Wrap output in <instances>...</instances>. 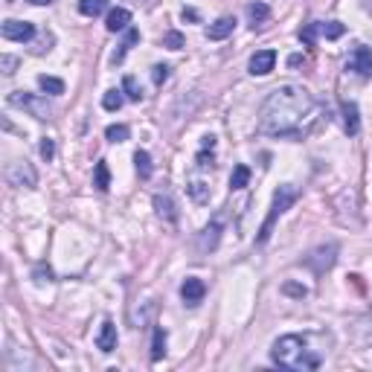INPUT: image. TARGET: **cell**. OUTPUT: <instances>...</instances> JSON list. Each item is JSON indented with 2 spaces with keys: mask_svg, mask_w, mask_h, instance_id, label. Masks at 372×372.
<instances>
[{
  "mask_svg": "<svg viewBox=\"0 0 372 372\" xmlns=\"http://www.w3.org/2000/svg\"><path fill=\"white\" fill-rule=\"evenodd\" d=\"M27 4H32V6H50L53 0H27Z\"/></svg>",
  "mask_w": 372,
  "mask_h": 372,
  "instance_id": "f35d334b",
  "label": "cell"
},
{
  "mask_svg": "<svg viewBox=\"0 0 372 372\" xmlns=\"http://www.w3.org/2000/svg\"><path fill=\"white\" fill-rule=\"evenodd\" d=\"M320 117L317 99L300 84H282L259 108V131L279 140H302Z\"/></svg>",
  "mask_w": 372,
  "mask_h": 372,
  "instance_id": "6da1fadb",
  "label": "cell"
},
{
  "mask_svg": "<svg viewBox=\"0 0 372 372\" xmlns=\"http://www.w3.org/2000/svg\"><path fill=\"white\" fill-rule=\"evenodd\" d=\"M0 35H4L6 41H20V44H30L35 38V24H30V20H4V27H0Z\"/></svg>",
  "mask_w": 372,
  "mask_h": 372,
  "instance_id": "9c48e42d",
  "label": "cell"
},
{
  "mask_svg": "<svg viewBox=\"0 0 372 372\" xmlns=\"http://www.w3.org/2000/svg\"><path fill=\"white\" fill-rule=\"evenodd\" d=\"M96 349H99V352H105V355L117 349V326H114V320H105L102 323V329L96 335Z\"/></svg>",
  "mask_w": 372,
  "mask_h": 372,
  "instance_id": "9a60e30c",
  "label": "cell"
},
{
  "mask_svg": "<svg viewBox=\"0 0 372 372\" xmlns=\"http://www.w3.org/2000/svg\"><path fill=\"white\" fill-rule=\"evenodd\" d=\"M32 279L35 282H53V268L41 262V265H35V271H32Z\"/></svg>",
  "mask_w": 372,
  "mask_h": 372,
  "instance_id": "836d02e7",
  "label": "cell"
},
{
  "mask_svg": "<svg viewBox=\"0 0 372 372\" xmlns=\"http://www.w3.org/2000/svg\"><path fill=\"white\" fill-rule=\"evenodd\" d=\"M346 32V27L340 24V20H314V24H305L300 30V41L305 44V47H314L317 38H340Z\"/></svg>",
  "mask_w": 372,
  "mask_h": 372,
  "instance_id": "5b68a950",
  "label": "cell"
},
{
  "mask_svg": "<svg viewBox=\"0 0 372 372\" xmlns=\"http://www.w3.org/2000/svg\"><path fill=\"white\" fill-rule=\"evenodd\" d=\"M163 355H166V332L160 329V326H158V329H155V338H151V361H163Z\"/></svg>",
  "mask_w": 372,
  "mask_h": 372,
  "instance_id": "7402d4cb",
  "label": "cell"
},
{
  "mask_svg": "<svg viewBox=\"0 0 372 372\" xmlns=\"http://www.w3.org/2000/svg\"><path fill=\"white\" fill-rule=\"evenodd\" d=\"M181 15H184V20H198V12H195V9H184Z\"/></svg>",
  "mask_w": 372,
  "mask_h": 372,
  "instance_id": "74e56055",
  "label": "cell"
},
{
  "mask_svg": "<svg viewBox=\"0 0 372 372\" xmlns=\"http://www.w3.org/2000/svg\"><path fill=\"white\" fill-rule=\"evenodd\" d=\"M79 12L84 18H99L102 12H108V0H79Z\"/></svg>",
  "mask_w": 372,
  "mask_h": 372,
  "instance_id": "d6986e66",
  "label": "cell"
},
{
  "mask_svg": "<svg viewBox=\"0 0 372 372\" xmlns=\"http://www.w3.org/2000/svg\"><path fill=\"white\" fill-rule=\"evenodd\" d=\"M53 155H56V143L53 140H41V158L44 160H53Z\"/></svg>",
  "mask_w": 372,
  "mask_h": 372,
  "instance_id": "e575fe53",
  "label": "cell"
},
{
  "mask_svg": "<svg viewBox=\"0 0 372 372\" xmlns=\"http://www.w3.org/2000/svg\"><path fill=\"white\" fill-rule=\"evenodd\" d=\"M248 18H250V24L259 27V24H265V20L271 18V9L265 4H250L248 6Z\"/></svg>",
  "mask_w": 372,
  "mask_h": 372,
  "instance_id": "83f0119b",
  "label": "cell"
},
{
  "mask_svg": "<svg viewBox=\"0 0 372 372\" xmlns=\"http://www.w3.org/2000/svg\"><path fill=\"white\" fill-rule=\"evenodd\" d=\"M201 146H204V148H215V137H212V134L201 137Z\"/></svg>",
  "mask_w": 372,
  "mask_h": 372,
  "instance_id": "8d00e7d4",
  "label": "cell"
},
{
  "mask_svg": "<svg viewBox=\"0 0 372 372\" xmlns=\"http://www.w3.org/2000/svg\"><path fill=\"white\" fill-rule=\"evenodd\" d=\"M364 9H366V12H372V0H364Z\"/></svg>",
  "mask_w": 372,
  "mask_h": 372,
  "instance_id": "ab89813d",
  "label": "cell"
},
{
  "mask_svg": "<svg viewBox=\"0 0 372 372\" xmlns=\"http://www.w3.org/2000/svg\"><path fill=\"white\" fill-rule=\"evenodd\" d=\"M38 87L47 96H61L64 94V82L56 79V76H38Z\"/></svg>",
  "mask_w": 372,
  "mask_h": 372,
  "instance_id": "ffe728a7",
  "label": "cell"
},
{
  "mask_svg": "<svg viewBox=\"0 0 372 372\" xmlns=\"http://www.w3.org/2000/svg\"><path fill=\"white\" fill-rule=\"evenodd\" d=\"M155 212L163 218V222H169V224H174V222H178V204H174V198H172V195L169 192H158L155 195Z\"/></svg>",
  "mask_w": 372,
  "mask_h": 372,
  "instance_id": "4fadbf2b",
  "label": "cell"
},
{
  "mask_svg": "<svg viewBox=\"0 0 372 372\" xmlns=\"http://www.w3.org/2000/svg\"><path fill=\"white\" fill-rule=\"evenodd\" d=\"M297 198H300V189L294 186V184H282L276 192H274V201H271V212H268V218H265V224L259 227V236H256V245L262 248L271 238V233H274V227H276V222L282 215H286L294 204H297Z\"/></svg>",
  "mask_w": 372,
  "mask_h": 372,
  "instance_id": "3957f363",
  "label": "cell"
},
{
  "mask_svg": "<svg viewBox=\"0 0 372 372\" xmlns=\"http://www.w3.org/2000/svg\"><path fill=\"white\" fill-rule=\"evenodd\" d=\"M343 68H346L349 73L361 76V79H372V50L366 47V44H358L355 53L346 58Z\"/></svg>",
  "mask_w": 372,
  "mask_h": 372,
  "instance_id": "ba28073f",
  "label": "cell"
},
{
  "mask_svg": "<svg viewBox=\"0 0 372 372\" xmlns=\"http://www.w3.org/2000/svg\"><path fill=\"white\" fill-rule=\"evenodd\" d=\"M122 102H125V96H122V91H117V87L105 91V96H102V108H105V111H120Z\"/></svg>",
  "mask_w": 372,
  "mask_h": 372,
  "instance_id": "d4e9b609",
  "label": "cell"
},
{
  "mask_svg": "<svg viewBox=\"0 0 372 372\" xmlns=\"http://www.w3.org/2000/svg\"><path fill=\"white\" fill-rule=\"evenodd\" d=\"M6 181L18 189H35L38 186V172L30 160H12L6 166Z\"/></svg>",
  "mask_w": 372,
  "mask_h": 372,
  "instance_id": "8992f818",
  "label": "cell"
},
{
  "mask_svg": "<svg viewBox=\"0 0 372 372\" xmlns=\"http://www.w3.org/2000/svg\"><path fill=\"white\" fill-rule=\"evenodd\" d=\"M338 262V245H323V248H314L309 256H305V265H309L314 274H326L332 271Z\"/></svg>",
  "mask_w": 372,
  "mask_h": 372,
  "instance_id": "52a82bcc",
  "label": "cell"
},
{
  "mask_svg": "<svg viewBox=\"0 0 372 372\" xmlns=\"http://www.w3.org/2000/svg\"><path fill=\"white\" fill-rule=\"evenodd\" d=\"M186 192L192 195V201H195V204H207V201H210V186L201 184V181L186 184Z\"/></svg>",
  "mask_w": 372,
  "mask_h": 372,
  "instance_id": "484cf974",
  "label": "cell"
},
{
  "mask_svg": "<svg viewBox=\"0 0 372 372\" xmlns=\"http://www.w3.org/2000/svg\"><path fill=\"white\" fill-rule=\"evenodd\" d=\"M282 291H286V294H294V297H305V294H309V291H305L302 286H291V282H288V286L282 288Z\"/></svg>",
  "mask_w": 372,
  "mask_h": 372,
  "instance_id": "d590c367",
  "label": "cell"
},
{
  "mask_svg": "<svg viewBox=\"0 0 372 372\" xmlns=\"http://www.w3.org/2000/svg\"><path fill=\"white\" fill-rule=\"evenodd\" d=\"M340 111H343V128L349 137H355L361 131V117H358V105L355 102H340Z\"/></svg>",
  "mask_w": 372,
  "mask_h": 372,
  "instance_id": "2e32d148",
  "label": "cell"
},
{
  "mask_svg": "<svg viewBox=\"0 0 372 372\" xmlns=\"http://www.w3.org/2000/svg\"><path fill=\"white\" fill-rule=\"evenodd\" d=\"M248 181H250V169L238 163V166L233 169V174H230V189H245Z\"/></svg>",
  "mask_w": 372,
  "mask_h": 372,
  "instance_id": "4316f807",
  "label": "cell"
},
{
  "mask_svg": "<svg viewBox=\"0 0 372 372\" xmlns=\"http://www.w3.org/2000/svg\"><path fill=\"white\" fill-rule=\"evenodd\" d=\"M134 163H137V174H140L143 181H148L151 174H155V166H151L148 151H137V155H134Z\"/></svg>",
  "mask_w": 372,
  "mask_h": 372,
  "instance_id": "cb8c5ba5",
  "label": "cell"
},
{
  "mask_svg": "<svg viewBox=\"0 0 372 372\" xmlns=\"http://www.w3.org/2000/svg\"><path fill=\"white\" fill-rule=\"evenodd\" d=\"M195 166H198V169H215V148H204L201 146V151L195 155Z\"/></svg>",
  "mask_w": 372,
  "mask_h": 372,
  "instance_id": "f546056e",
  "label": "cell"
},
{
  "mask_svg": "<svg viewBox=\"0 0 372 372\" xmlns=\"http://www.w3.org/2000/svg\"><path fill=\"white\" fill-rule=\"evenodd\" d=\"M128 24H131V12L122 9V6L111 9V12H108V18H105L108 32H122V30H128Z\"/></svg>",
  "mask_w": 372,
  "mask_h": 372,
  "instance_id": "e0dca14e",
  "label": "cell"
},
{
  "mask_svg": "<svg viewBox=\"0 0 372 372\" xmlns=\"http://www.w3.org/2000/svg\"><path fill=\"white\" fill-rule=\"evenodd\" d=\"M6 102L12 105V108H24V111H30L35 120H41V122H47V120H53V105L47 102V96H38V94H27V91H12L9 96H6Z\"/></svg>",
  "mask_w": 372,
  "mask_h": 372,
  "instance_id": "277c9868",
  "label": "cell"
},
{
  "mask_svg": "<svg viewBox=\"0 0 372 372\" xmlns=\"http://www.w3.org/2000/svg\"><path fill=\"white\" fill-rule=\"evenodd\" d=\"M204 294H207L204 279H198V276H186V279H184V286H181V300H184L186 305H198V302L204 300Z\"/></svg>",
  "mask_w": 372,
  "mask_h": 372,
  "instance_id": "7c38bea8",
  "label": "cell"
},
{
  "mask_svg": "<svg viewBox=\"0 0 372 372\" xmlns=\"http://www.w3.org/2000/svg\"><path fill=\"white\" fill-rule=\"evenodd\" d=\"M18 56H0V70H4V76H12L18 70Z\"/></svg>",
  "mask_w": 372,
  "mask_h": 372,
  "instance_id": "d6a6232c",
  "label": "cell"
},
{
  "mask_svg": "<svg viewBox=\"0 0 372 372\" xmlns=\"http://www.w3.org/2000/svg\"><path fill=\"white\" fill-rule=\"evenodd\" d=\"M276 68V53L274 50H259L250 56V64H248V70L253 76H268L271 70Z\"/></svg>",
  "mask_w": 372,
  "mask_h": 372,
  "instance_id": "8fae6325",
  "label": "cell"
},
{
  "mask_svg": "<svg viewBox=\"0 0 372 372\" xmlns=\"http://www.w3.org/2000/svg\"><path fill=\"white\" fill-rule=\"evenodd\" d=\"M169 70H172L169 64H155V68H151V82H155V84L160 87V84L169 79Z\"/></svg>",
  "mask_w": 372,
  "mask_h": 372,
  "instance_id": "1f68e13d",
  "label": "cell"
},
{
  "mask_svg": "<svg viewBox=\"0 0 372 372\" xmlns=\"http://www.w3.org/2000/svg\"><path fill=\"white\" fill-rule=\"evenodd\" d=\"M236 24H238V20H236L233 15L218 18L215 24L207 27V38H210V41H224V38H230V35L236 32Z\"/></svg>",
  "mask_w": 372,
  "mask_h": 372,
  "instance_id": "5bb4252c",
  "label": "cell"
},
{
  "mask_svg": "<svg viewBox=\"0 0 372 372\" xmlns=\"http://www.w3.org/2000/svg\"><path fill=\"white\" fill-rule=\"evenodd\" d=\"M94 186L99 192H108V186H111V172H108V163L105 160H99L96 169H94Z\"/></svg>",
  "mask_w": 372,
  "mask_h": 372,
  "instance_id": "44dd1931",
  "label": "cell"
},
{
  "mask_svg": "<svg viewBox=\"0 0 372 372\" xmlns=\"http://www.w3.org/2000/svg\"><path fill=\"white\" fill-rule=\"evenodd\" d=\"M222 230H224V224H222V218H212V222L201 230V236H198V250L201 253H212L215 248H218V242H222Z\"/></svg>",
  "mask_w": 372,
  "mask_h": 372,
  "instance_id": "30bf717a",
  "label": "cell"
},
{
  "mask_svg": "<svg viewBox=\"0 0 372 372\" xmlns=\"http://www.w3.org/2000/svg\"><path fill=\"white\" fill-rule=\"evenodd\" d=\"M122 94H125L131 102H143V96H146L143 87H140V82H137L134 76H125V79H122Z\"/></svg>",
  "mask_w": 372,
  "mask_h": 372,
  "instance_id": "603a6c76",
  "label": "cell"
},
{
  "mask_svg": "<svg viewBox=\"0 0 372 372\" xmlns=\"http://www.w3.org/2000/svg\"><path fill=\"white\" fill-rule=\"evenodd\" d=\"M105 137H108V143H125L131 137V131H128V125H108Z\"/></svg>",
  "mask_w": 372,
  "mask_h": 372,
  "instance_id": "f1b7e54d",
  "label": "cell"
},
{
  "mask_svg": "<svg viewBox=\"0 0 372 372\" xmlns=\"http://www.w3.org/2000/svg\"><path fill=\"white\" fill-rule=\"evenodd\" d=\"M271 361L294 372H309L320 366V355H314V349H309V340L302 335H286V338L274 340Z\"/></svg>",
  "mask_w": 372,
  "mask_h": 372,
  "instance_id": "7a4b0ae2",
  "label": "cell"
},
{
  "mask_svg": "<svg viewBox=\"0 0 372 372\" xmlns=\"http://www.w3.org/2000/svg\"><path fill=\"white\" fill-rule=\"evenodd\" d=\"M163 47H166V50H184V47H186V38H184L178 30H172V32L163 35Z\"/></svg>",
  "mask_w": 372,
  "mask_h": 372,
  "instance_id": "4dcf8cb0",
  "label": "cell"
},
{
  "mask_svg": "<svg viewBox=\"0 0 372 372\" xmlns=\"http://www.w3.org/2000/svg\"><path fill=\"white\" fill-rule=\"evenodd\" d=\"M137 41H140V30H128L125 38H122V44H120V50L111 56V64H122V61H125V53H128L131 47H134Z\"/></svg>",
  "mask_w": 372,
  "mask_h": 372,
  "instance_id": "ac0fdd59",
  "label": "cell"
}]
</instances>
